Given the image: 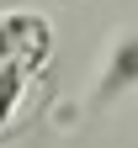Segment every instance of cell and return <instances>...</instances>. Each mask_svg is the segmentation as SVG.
<instances>
[{
	"label": "cell",
	"instance_id": "3957f363",
	"mask_svg": "<svg viewBox=\"0 0 138 148\" xmlns=\"http://www.w3.org/2000/svg\"><path fill=\"white\" fill-rule=\"evenodd\" d=\"M27 79H32V74H27L21 64H0V127H6V122L16 116V106H21V90H27Z\"/></svg>",
	"mask_w": 138,
	"mask_h": 148
},
{
	"label": "cell",
	"instance_id": "7a4b0ae2",
	"mask_svg": "<svg viewBox=\"0 0 138 148\" xmlns=\"http://www.w3.org/2000/svg\"><path fill=\"white\" fill-rule=\"evenodd\" d=\"M53 53V27L37 11H6L0 16V64H21L27 74H37Z\"/></svg>",
	"mask_w": 138,
	"mask_h": 148
},
{
	"label": "cell",
	"instance_id": "6da1fadb",
	"mask_svg": "<svg viewBox=\"0 0 138 148\" xmlns=\"http://www.w3.org/2000/svg\"><path fill=\"white\" fill-rule=\"evenodd\" d=\"M128 95H138V27L112 32L106 58H101V69L90 79V111H112Z\"/></svg>",
	"mask_w": 138,
	"mask_h": 148
}]
</instances>
